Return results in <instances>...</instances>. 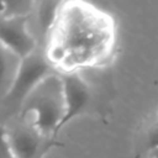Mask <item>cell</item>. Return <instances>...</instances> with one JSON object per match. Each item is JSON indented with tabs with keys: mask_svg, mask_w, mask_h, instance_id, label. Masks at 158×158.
Segmentation results:
<instances>
[{
	"mask_svg": "<svg viewBox=\"0 0 158 158\" xmlns=\"http://www.w3.org/2000/svg\"><path fill=\"white\" fill-rule=\"evenodd\" d=\"M44 52L58 74L105 65L115 47L112 17L85 1H62Z\"/></svg>",
	"mask_w": 158,
	"mask_h": 158,
	"instance_id": "obj_1",
	"label": "cell"
},
{
	"mask_svg": "<svg viewBox=\"0 0 158 158\" xmlns=\"http://www.w3.org/2000/svg\"><path fill=\"white\" fill-rule=\"evenodd\" d=\"M19 116L46 137L57 141L65 116L63 80L58 73L43 78L26 98Z\"/></svg>",
	"mask_w": 158,
	"mask_h": 158,
	"instance_id": "obj_2",
	"label": "cell"
},
{
	"mask_svg": "<svg viewBox=\"0 0 158 158\" xmlns=\"http://www.w3.org/2000/svg\"><path fill=\"white\" fill-rule=\"evenodd\" d=\"M57 73L46 57L44 47L38 44L37 49L23 58L20 73L7 95L0 100V126L16 117L33 88L47 75Z\"/></svg>",
	"mask_w": 158,
	"mask_h": 158,
	"instance_id": "obj_3",
	"label": "cell"
},
{
	"mask_svg": "<svg viewBox=\"0 0 158 158\" xmlns=\"http://www.w3.org/2000/svg\"><path fill=\"white\" fill-rule=\"evenodd\" d=\"M2 127L16 158H44L52 147L62 146L60 142L42 135L19 115L7 121Z\"/></svg>",
	"mask_w": 158,
	"mask_h": 158,
	"instance_id": "obj_4",
	"label": "cell"
},
{
	"mask_svg": "<svg viewBox=\"0 0 158 158\" xmlns=\"http://www.w3.org/2000/svg\"><path fill=\"white\" fill-rule=\"evenodd\" d=\"M59 75L63 80L65 96V116L60 123V131L74 117L95 111L98 109V98L94 88L80 73H64Z\"/></svg>",
	"mask_w": 158,
	"mask_h": 158,
	"instance_id": "obj_5",
	"label": "cell"
},
{
	"mask_svg": "<svg viewBox=\"0 0 158 158\" xmlns=\"http://www.w3.org/2000/svg\"><path fill=\"white\" fill-rule=\"evenodd\" d=\"M30 16H0V42L15 51L21 58L32 54L38 47V40L32 30Z\"/></svg>",
	"mask_w": 158,
	"mask_h": 158,
	"instance_id": "obj_6",
	"label": "cell"
},
{
	"mask_svg": "<svg viewBox=\"0 0 158 158\" xmlns=\"http://www.w3.org/2000/svg\"><path fill=\"white\" fill-rule=\"evenodd\" d=\"M21 58L15 51L0 42V100L11 90L22 65Z\"/></svg>",
	"mask_w": 158,
	"mask_h": 158,
	"instance_id": "obj_7",
	"label": "cell"
},
{
	"mask_svg": "<svg viewBox=\"0 0 158 158\" xmlns=\"http://www.w3.org/2000/svg\"><path fill=\"white\" fill-rule=\"evenodd\" d=\"M60 4L62 1H36L35 11L32 14L36 22L33 32L38 40V43L42 46L56 23Z\"/></svg>",
	"mask_w": 158,
	"mask_h": 158,
	"instance_id": "obj_8",
	"label": "cell"
},
{
	"mask_svg": "<svg viewBox=\"0 0 158 158\" xmlns=\"http://www.w3.org/2000/svg\"><path fill=\"white\" fill-rule=\"evenodd\" d=\"M143 146L146 151L152 152L158 148V121L152 123L143 135Z\"/></svg>",
	"mask_w": 158,
	"mask_h": 158,
	"instance_id": "obj_9",
	"label": "cell"
},
{
	"mask_svg": "<svg viewBox=\"0 0 158 158\" xmlns=\"http://www.w3.org/2000/svg\"><path fill=\"white\" fill-rule=\"evenodd\" d=\"M0 158H16L7 142L5 130L0 126Z\"/></svg>",
	"mask_w": 158,
	"mask_h": 158,
	"instance_id": "obj_10",
	"label": "cell"
},
{
	"mask_svg": "<svg viewBox=\"0 0 158 158\" xmlns=\"http://www.w3.org/2000/svg\"><path fill=\"white\" fill-rule=\"evenodd\" d=\"M149 154H151L152 158H158V148H156L152 152H149Z\"/></svg>",
	"mask_w": 158,
	"mask_h": 158,
	"instance_id": "obj_11",
	"label": "cell"
}]
</instances>
